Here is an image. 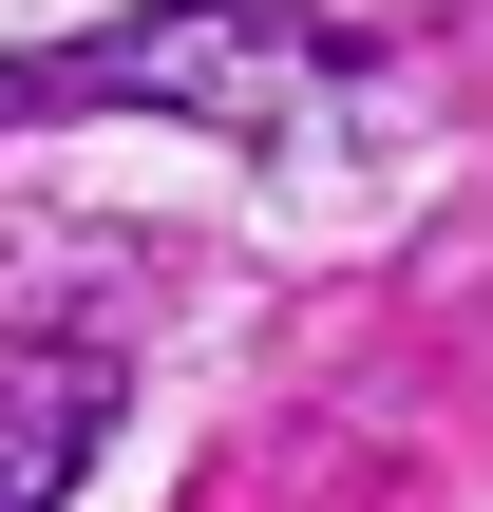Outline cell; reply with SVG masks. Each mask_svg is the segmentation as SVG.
Wrapping results in <instances>:
<instances>
[{
  "mask_svg": "<svg viewBox=\"0 0 493 512\" xmlns=\"http://www.w3.org/2000/svg\"><path fill=\"white\" fill-rule=\"evenodd\" d=\"M342 76V38L304 0H133L57 57H0V133L19 114H190V133H285Z\"/></svg>",
  "mask_w": 493,
  "mask_h": 512,
  "instance_id": "6da1fadb",
  "label": "cell"
},
{
  "mask_svg": "<svg viewBox=\"0 0 493 512\" xmlns=\"http://www.w3.org/2000/svg\"><path fill=\"white\" fill-rule=\"evenodd\" d=\"M114 342H0V512H57L114 437Z\"/></svg>",
  "mask_w": 493,
  "mask_h": 512,
  "instance_id": "7a4b0ae2",
  "label": "cell"
}]
</instances>
